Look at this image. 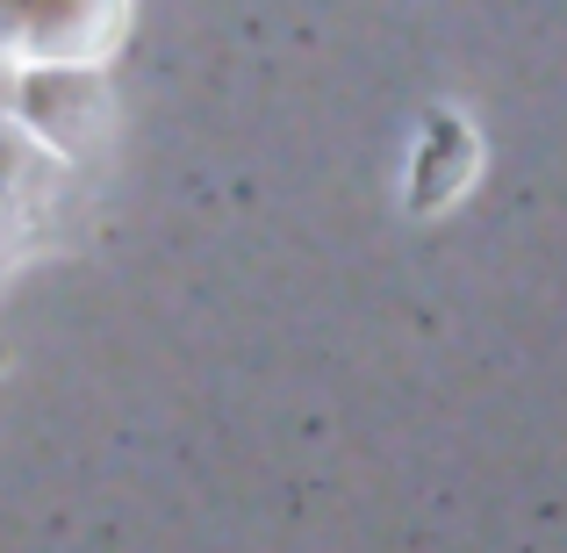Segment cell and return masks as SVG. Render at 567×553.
Here are the masks:
<instances>
[{
	"label": "cell",
	"instance_id": "obj_1",
	"mask_svg": "<svg viewBox=\"0 0 567 553\" xmlns=\"http://www.w3.org/2000/svg\"><path fill=\"white\" fill-rule=\"evenodd\" d=\"M86 115H94V80H86V72L43 65V72H22V86H14V123L43 130V137H58V144H65Z\"/></svg>",
	"mask_w": 567,
	"mask_h": 553
}]
</instances>
